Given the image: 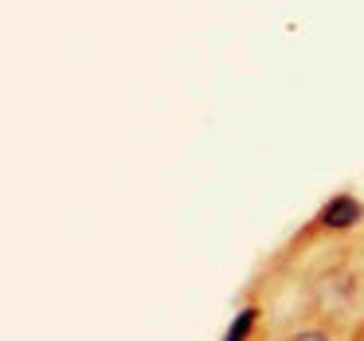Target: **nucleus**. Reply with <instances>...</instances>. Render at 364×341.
Segmentation results:
<instances>
[{
  "label": "nucleus",
  "mask_w": 364,
  "mask_h": 341,
  "mask_svg": "<svg viewBox=\"0 0 364 341\" xmlns=\"http://www.w3.org/2000/svg\"><path fill=\"white\" fill-rule=\"evenodd\" d=\"M360 220V204H356L353 196H333L329 204H325V212H321V224L325 228H353V224Z\"/></svg>",
  "instance_id": "nucleus-1"
},
{
  "label": "nucleus",
  "mask_w": 364,
  "mask_h": 341,
  "mask_svg": "<svg viewBox=\"0 0 364 341\" xmlns=\"http://www.w3.org/2000/svg\"><path fill=\"white\" fill-rule=\"evenodd\" d=\"M290 341H329L321 330H306V333H298V337H290Z\"/></svg>",
  "instance_id": "nucleus-3"
},
{
  "label": "nucleus",
  "mask_w": 364,
  "mask_h": 341,
  "mask_svg": "<svg viewBox=\"0 0 364 341\" xmlns=\"http://www.w3.org/2000/svg\"><path fill=\"white\" fill-rule=\"evenodd\" d=\"M255 322H259V310H243V314L231 322V330H228V337H223V341H247V337H251V325Z\"/></svg>",
  "instance_id": "nucleus-2"
}]
</instances>
